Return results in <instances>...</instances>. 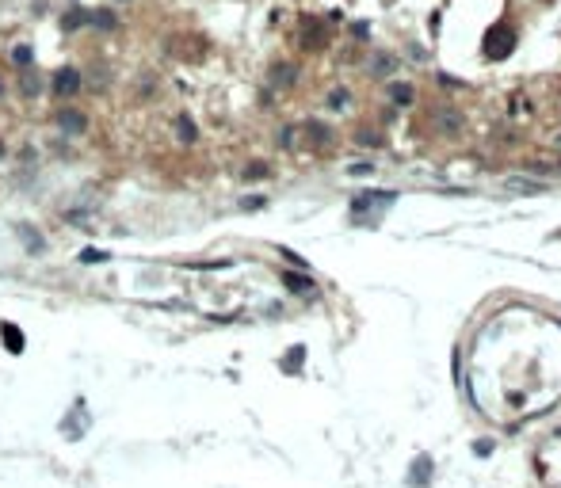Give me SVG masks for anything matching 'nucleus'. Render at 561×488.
Wrapping results in <instances>:
<instances>
[{"instance_id":"7","label":"nucleus","mask_w":561,"mask_h":488,"mask_svg":"<svg viewBox=\"0 0 561 488\" xmlns=\"http://www.w3.org/2000/svg\"><path fill=\"white\" fill-rule=\"evenodd\" d=\"M12 61L20 65V69H27V65L35 61V50H31V46H15V50H12Z\"/></svg>"},{"instance_id":"5","label":"nucleus","mask_w":561,"mask_h":488,"mask_svg":"<svg viewBox=\"0 0 561 488\" xmlns=\"http://www.w3.org/2000/svg\"><path fill=\"white\" fill-rule=\"evenodd\" d=\"M88 23L100 31H111L115 27V12H107V8H100V12H88Z\"/></svg>"},{"instance_id":"1","label":"nucleus","mask_w":561,"mask_h":488,"mask_svg":"<svg viewBox=\"0 0 561 488\" xmlns=\"http://www.w3.org/2000/svg\"><path fill=\"white\" fill-rule=\"evenodd\" d=\"M511 46H516V35H511L508 23H497V27L485 31V43L481 50L489 54V58H504V54H511Z\"/></svg>"},{"instance_id":"12","label":"nucleus","mask_w":561,"mask_h":488,"mask_svg":"<svg viewBox=\"0 0 561 488\" xmlns=\"http://www.w3.org/2000/svg\"><path fill=\"white\" fill-rule=\"evenodd\" d=\"M394 100H397V103H409V100H412V88H405V84H394Z\"/></svg>"},{"instance_id":"6","label":"nucleus","mask_w":561,"mask_h":488,"mask_svg":"<svg viewBox=\"0 0 561 488\" xmlns=\"http://www.w3.org/2000/svg\"><path fill=\"white\" fill-rule=\"evenodd\" d=\"M84 20H88V12H84V8H69V12L61 15V27H65V31H77Z\"/></svg>"},{"instance_id":"16","label":"nucleus","mask_w":561,"mask_h":488,"mask_svg":"<svg viewBox=\"0 0 561 488\" xmlns=\"http://www.w3.org/2000/svg\"><path fill=\"white\" fill-rule=\"evenodd\" d=\"M0 96H4V80H0Z\"/></svg>"},{"instance_id":"3","label":"nucleus","mask_w":561,"mask_h":488,"mask_svg":"<svg viewBox=\"0 0 561 488\" xmlns=\"http://www.w3.org/2000/svg\"><path fill=\"white\" fill-rule=\"evenodd\" d=\"M58 126L65 130V134H84V130H88V119L80 115V111L65 107V111H58Z\"/></svg>"},{"instance_id":"10","label":"nucleus","mask_w":561,"mask_h":488,"mask_svg":"<svg viewBox=\"0 0 561 488\" xmlns=\"http://www.w3.org/2000/svg\"><path fill=\"white\" fill-rule=\"evenodd\" d=\"M428 469H432V462L420 458L417 466H412V485H424V481H428Z\"/></svg>"},{"instance_id":"11","label":"nucleus","mask_w":561,"mask_h":488,"mask_svg":"<svg viewBox=\"0 0 561 488\" xmlns=\"http://www.w3.org/2000/svg\"><path fill=\"white\" fill-rule=\"evenodd\" d=\"M107 259V252H100V248H84L80 252V264H103Z\"/></svg>"},{"instance_id":"8","label":"nucleus","mask_w":561,"mask_h":488,"mask_svg":"<svg viewBox=\"0 0 561 488\" xmlns=\"http://www.w3.org/2000/svg\"><path fill=\"white\" fill-rule=\"evenodd\" d=\"M176 134H180L184 142H195V122L187 115H180V119H176Z\"/></svg>"},{"instance_id":"15","label":"nucleus","mask_w":561,"mask_h":488,"mask_svg":"<svg viewBox=\"0 0 561 488\" xmlns=\"http://www.w3.org/2000/svg\"><path fill=\"white\" fill-rule=\"evenodd\" d=\"M0 160H4V142H0Z\"/></svg>"},{"instance_id":"9","label":"nucleus","mask_w":561,"mask_h":488,"mask_svg":"<svg viewBox=\"0 0 561 488\" xmlns=\"http://www.w3.org/2000/svg\"><path fill=\"white\" fill-rule=\"evenodd\" d=\"M283 282H287L290 290H313V282L306 279V275H283Z\"/></svg>"},{"instance_id":"17","label":"nucleus","mask_w":561,"mask_h":488,"mask_svg":"<svg viewBox=\"0 0 561 488\" xmlns=\"http://www.w3.org/2000/svg\"><path fill=\"white\" fill-rule=\"evenodd\" d=\"M558 237H561V233H558Z\"/></svg>"},{"instance_id":"14","label":"nucleus","mask_w":561,"mask_h":488,"mask_svg":"<svg viewBox=\"0 0 561 488\" xmlns=\"http://www.w3.org/2000/svg\"><path fill=\"white\" fill-rule=\"evenodd\" d=\"M275 80H294V69H290V65H279V69H275Z\"/></svg>"},{"instance_id":"4","label":"nucleus","mask_w":561,"mask_h":488,"mask_svg":"<svg viewBox=\"0 0 561 488\" xmlns=\"http://www.w3.org/2000/svg\"><path fill=\"white\" fill-rule=\"evenodd\" d=\"M0 340H4V347H8L12 355H20V351H23V336H20V328H15L12 321L0 324Z\"/></svg>"},{"instance_id":"2","label":"nucleus","mask_w":561,"mask_h":488,"mask_svg":"<svg viewBox=\"0 0 561 488\" xmlns=\"http://www.w3.org/2000/svg\"><path fill=\"white\" fill-rule=\"evenodd\" d=\"M54 92H58V96L80 92V73L77 69H58V73H54Z\"/></svg>"},{"instance_id":"13","label":"nucleus","mask_w":561,"mask_h":488,"mask_svg":"<svg viewBox=\"0 0 561 488\" xmlns=\"http://www.w3.org/2000/svg\"><path fill=\"white\" fill-rule=\"evenodd\" d=\"M267 176V168L264 165H252V168H245V180H264Z\"/></svg>"}]
</instances>
